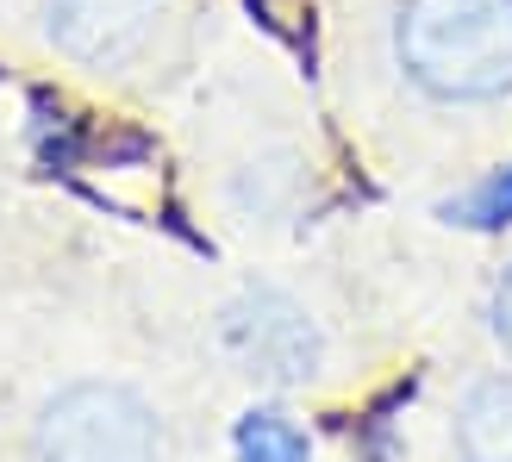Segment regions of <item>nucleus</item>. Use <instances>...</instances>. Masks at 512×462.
<instances>
[{"label": "nucleus", "mask_w": 512, "mask_h": 462, "mask_svg": "<svg viewBox=\"0 0 512 462\" xmlns=\"http://www.w3.org/2000/svg\"><path fill=\"white\" fill-rule=\"evenodd\" d=\"M400 63L438 100H494L512 88V0H406Z\"/></svg>", "instance_id": "f257e3e1"}, {"label": "nucleus", "mask_w": 512, "mask_h": 462, "mask_svg": "<svg viewBox=\"0 0 512 462\" xmlns=\"http://www.w3.org/2000/svg\"><path fill=\"white\" fill-rule=\"evenodd\" d=\"M157 413L119 381H82L44 406L38 462H150Z\"/></svg>", "instance_id": "f03ea898"}, {"label": "nucleus", "mask_w": 512, "mask_h": 462, "mask_svg": "<svg viewBox=\"0 0 512 462\" xmlns=\"http://www.w3.org/2000/svg\"><path fill=\"white\" fill-rule=\"evenodd\" d=\"M225 344L244 363V375H263L275 388H294L319 369V331L288 294H244L225 313Z\"/></svg>", "instance_id": "7ed1b4c3"}, {"label": "nucleus", "mask_w": 512, "mask_h": 462, "mask_svg": "<svg viewBox=\"0 0 512 462\" xmlns=\"http://www.w3.org/2000/svg\"><path fill=\"white\" fill-rule=\"evenodd\" d=\"M157 19V0H50V38L82 63H119Z\"/></svg>", "instance_id": "20e7f679"}, {"label": "nucleus", "mask_w": 512, "mask_h": 462, "mask_svg": "<svg viewBox=\"0 0 512 462\" xmlns=\"http://www.w3.org/2000/svg\"><path fill=\"white\" fill-rule=\"evenodd\" d=\"M456 450L463 462H512V375H494L456 413Z\"/></svg>", "instance_id": "39448f33"}, {"label": "nucleus", "mask_w": 512, "mask_h": 462, "mask_svg": "<svg viewBox=\"0 0 512 462\" xmlns=\"http://www.w3.org/2000/svg\"><path fill=\"white\" fill-rule=\"evenodd\" d=\"M238 456L244 462H306V431H294L281 413H250L238 425Z\"/></svg>", "instance_id": "423d86ee"}, {"label": "nucleus", "mask_w": 512, "mask_h": 462, "mask_svg": "<svg viewBox=\"0 0 512 462\" xmlns=\"http://www.w3.org/2000/svg\"><path fill=\"white\" fill-rule=\"evenodd\" d=\"M450 219H463V225H481V231H494V225H506L512 219V169H500V175H488L475 194H463L450 207Z\"/></svg>", "instance_id": "0eeeda50"}, {"label": "nucleus", "mask_w": 512, "mask_h": 462, "mask_svg": "<svg viewBox=\"0 0 512 462\" xmlns=\"http://www.w3.org/2000/svg\"><path fill=\"white\" fill-rule=\"evenodd\" d=\"M494 331H500V338H506V350H512V269H506L500 294H494Z\"/></svg>", "instance_id": "6e6552de"}]
</instances>
